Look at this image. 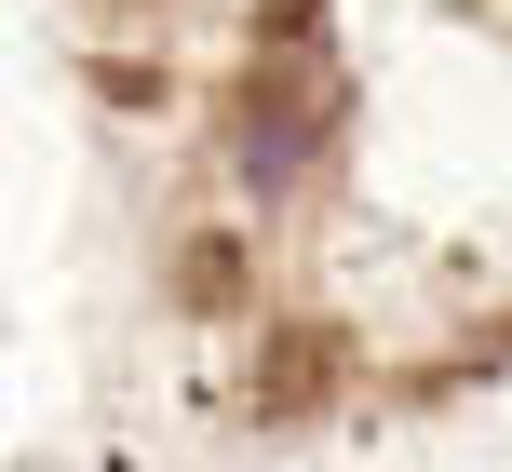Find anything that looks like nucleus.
Here are the masks:
<instances>
[{
	"instance_id": "nucleus-3",
	"label": "nucleus",
	"mask_w": 512,
	"mask_h": 472,
	"mask_svg": "<svg viewBox=\"0 0 512 472\" xmlns=\"http://www.w3.org/2000/svg\"><path fill=\"white\" fill-rule=\"evenodd\" d=\"M310 14H324V0H256V27H270V41H310Z\"/></svg>"
},
{
	"instance_id": "nucleus-2",
	"label": "nucleus",
	"mask_w": 512,
	"mask_h": 472,
	"mask_svg": "<svg viewBox=\"0 0 512 472\" xmlns=\"http://www.w3.org/2000/svg\"><path fill=\"white\" fill-rule=\"evenodd\" d=\"M324 392V351H270V405H310Z\"/></svg>"
},
{
	"instance_id": "nucleus-1",
	"label": "nucleus",
	"mask_w": 512,
	"mask_h": 472,
	"mask_svg": "<svg viewBox=\"0 0 512 472\" xmlns=\"http://www.w3.org/2000/svg\"><path fill=\"white\" fill-rule=\"evenodd\" d=\"M176 284H189V311H230V297H243V243H189Z\"/></svg>"
}]
</instances>
